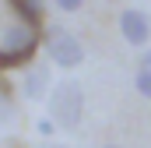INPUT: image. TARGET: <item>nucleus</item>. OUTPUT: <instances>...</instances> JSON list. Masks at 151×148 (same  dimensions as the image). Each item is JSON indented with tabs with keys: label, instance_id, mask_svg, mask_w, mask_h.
<instances>
[{
	"label": "nucleus",
	"instance_id": "f257e3e1",
	"mask_svg": "<svg viewBox=\"0 0 151 148\" xmlns=\"http://www.w3.org/2000/svg\"><path fill=\"white\" fill-rule=\"evenodd\" d=\"M84 116V92L77 81H56V88L49 92V120L60 131H77Z\"/></svg>",
	"mask_w": 151,
	"mask_h": 148
},
{
	"label": "nucleus",
	"instance_id": "f03ea898",
	"mask_svg": "<svg viewBox=\"0 0 151 148\" xmlns=\"http://www.w3.org/2000/svg\"><path fill=\"white\" fill-rule=\"evenodd\" d=\"M39 49V32L32 25H14L0 36V71L7 67H21V64H32Z\"/></svg>",
	"mask_w": 151,
	"mask_h": 148
},
{
	"label": "nucleus",
	"instance_id": "7ed1b4c3",
	"mask_svg": "<svg viewBox=\"0 0 151 148\" xmlns=\"http://www.w3.org/2000/svg\"><path fill=\"white\" fill-rule=\"evenodd\" d=\"M46 57H49L56 67L74 71L77 64L84 60V46H81V39H77L70 28L53 25V28H46Z\"/></svg>",
	"mask_w": 151,
	"mask_h": 148
},
{
	"label": "nucleus",
	"instance_id": "20e7f679",
	"mask_svg": "<svg viewBox=\"0 0 151 148\" xmlns=\"http://www.w3.org/2000/svg\"><path fill=\"white\" fill-rule=\"evenodd\" d=\"M119 32H123V39L130 42V46H148L151 42V18L144 14V11H137V7H130V11H123L119 14Z\"/></svg>",
	"mask_w": 151,
	"mask_h": 148
},
{
	"label": "nucleus",
	"instance_id": "39448f33",
	"mask_svg": "<svg viewBox=\"0 0 151 148\" xmlns=\"http://www.w3.org/2000/svg\"><path fill=\"white\" fill-rule=\"evenodd\" d=\"M7 4H11V11H14L18 18H25V25L39 28L42 18H46V4H49V0H7Z\"/></svg>",
	"mask_w": 151,
	"mask_h": 148
},
{
	"label": "nucleus",
	"instance_id": "423d86ee",
	"mask_svg": "<svg viewBox=\"0 0 151 148\" xmlns=\"http://www.w3.org/2000/svg\"><path fill=\"white\" fill-rule=\"evenodd\" d=\"M46 78H49V71H46L42 64H32V67H28V78H25V95H28V99H39V95L46 92Z\"/></svg>",
	"mask_w": 151,
	"mask_h": 148
},
{
	"label": "nucleus",
	"instance_id": "0eeeda50",
	"mask_svg": "<svg viewBox=\"0 0 151 148\" xmlns=\"http://www.w3.org/2000/svg\"><path fill=\"white\" fill-rule=\"evenodd\" d=\"M134 88H137L144 99H151V71H148V67H141V71H137V78H134Z\"/></svg>",
	"mask_w": 151,
	"mask_h": 148
},
{
	"label": "nucleus",
	"instance_id": "6e6552de",
	"mask_svg": "<svg viewBox=\"0 0 151 148\" xmlns=\"http://www.w3.org/2000/svg\"><path fill=\"white\" fill-rule=\"evenodd\" d=\"M56 11H63V14H74V11H81L84 7V0H49Z\"/></svg>",
	"mask_w": 151,
	"mask_h": 148
},
{
	"label": "nucleus",
	"instance_id": "1a4fd4ad",
	"mask_svg": "<svg viewBox=\"0 0 151 148\" xmlns=\"http://www.w3.org/2000/svg\"><path fill=\"white\" fill-rule=\"evenodd\" d=\"M11 116H14V106H11V99L4 95V99H0V123H7Z\"/></svg>",
	"mask_w": 151,
	"mask_h": 148
},
{
	"label": "nucleus",
	"instance_id": "9d476101",
	"mask_svg": "<svg viewBox=\"0 0 151 148\" xmlns=\"http://www.w3.org/2000/svg\"><path fill=\"white\" fill-rule=\"evenodd\" d=\"M53 131H56V123H53L49 116H46V120H39V134H46V138H49Z\"/></svg>",
	"mask_w": 151,
	"mask_h": 148
},
{
	"label": "nucleus",
	"instance_id": "9b49d317",
	"mask_svg": "<svg viewBox=\"0 0 151 148\" xmlns=\"http://www.w3.org/2000/svg\"><path fill=\"white\" fill-rule=\"evenodd\" d=\"M141 67H148V71H151V46L144 49V57H141Z\"/></svg>",
	"mask_w": 151,
	"mask_h": 148
},
{
	"label": "nucleus",
	"instance_id": "f8f14e48",
	"mask_svg": "<svg viewBox=\"0 0 151 148\" xmlns=\"http://www.w3.org/2000/svg\"><path fill=\"white\" fill-rule=\"evenodd\" d=\"M46 148H63V145H46Z\"/></svg>",
	"mask_w": 151,
	"mask_h": 148
},
{
	"label": "nucleus",
	"instance_id": "ddd939ff",
	"mask_svg": "<svg viewBox=\"0 0 151 148\" xmlns=\"http://www.w3.org/2000/svg\"><path fill=\"white\" fill-rule=\"evenodd\" d=\"M102 148H119V145H102Z\"/></svg>",
	"mask_w": 151,
	"mask_h": 148
}]
</instances>
